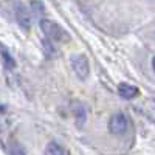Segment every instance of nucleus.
Segmentation results:
<instances>
[{
  "mask_svg": "<svg viewBox=\"0 0 155 155\" xmlns=\"http://www.w3.org/2000/svg\"><path fill=\"white\" fill-rule=\"evenodd\" d=\"M127 127H129V120L123 112L112 115V118L109 120V130L113 135H124Z\"/></svg>",
  "mask_w": 155,
  "mask_h": 155,
  "instance_id": "obj_3",
  "label": "nucleus"
},
{
  "mask_svg": "<svg viewBox=\"0 0 155 155\" xmlns=\"http://www.w3.org/2000/svg\"><path fill=\"white\" fill-rule=\"evenodd\" d=\"M41 30L44 31V34L48 39H51V41H54V42H67L70 39L68 33L62 27H59V23L50 20V19H42L41 20Z\"/></svg>",
  "mask_w": 155,
  "mask_h": 155,
  "instance_id": "obj_1",
  "label": "nucleus"
},
{
  "mask_svg": "<svg viewBox=\"0 0 155 155\" xmlns=\"http://www.w3.org/2000/svg\"><path fill=\"white\" fill-rule=\"evenodd\" d=\"M118 93H120V96L124 98V99H134V98L138 96L140 90H138V87H135V85H130V84L123 82V84H120V87H118Z\"/></svg>",
  "mask_w": 155,
  "mask_h": 155,
  "instance_id": "obj_6",
  "label": "nucleus"
},
{
  "mask_svg": "<svg viewBox=\"0 0 155 155\" xmlns=\"http://www.w3.org/2000/svg\"><path fill=\"white\" fill-rule=\"evenodd\" d=\"M14 16L17 19V23L23 30H30L31 28V22H33V17H31V12L28 11V8L22 5V3H17L14 5Z\"/></svg>",
  "mask_w": 155,
  "mask_h": 155,
  "instance_id": "obj_4",
  "label": "nucleus"
},
{
  "mask_svg": "<svg viewBox=\"0 0 155 155\" xmlns=\"http://www.w3.org/2000/svg\"><path fill=\"white\" fill-rule=\"evenodd\" d=\"M6 110V107L3 106V104H0V113H2V112H5Z\"/></svg>",
  "mask_w": 155,
  "mask_h": 155,
  "instance_id": "obj_10",
  "label": "nucleus"
},
{
  "mask_svg": "<svg viewBox=\"0 0 155 155\" xmlns=\"http://www.w3.org/2000/svg\"><path fill=\"white\" fill-rule=\"evenodd\" d=\"M0 53H2V59L6 68H14L16 67V61L12 59V56L9 54V51H6L3 47H0Z\"/></svg>",
  "mask_w": 155,
  "mask_h": 155,
  "instance_id": "obj_9",
  "label": "nucleus"
},
{
  "mask_svg": "<svg viewBox=\"0 0 155 155\" xmlns=\"http://www.w3.org/2000/svg\"><path fill=\"white\" fill-rule=\"evenodd\" d=\"M70 64H71V68H73L74 74L79 78L81 81H85L88 78V74H90L88 59L84 54H73L71 59H70Z\"/></svg>",
  "mask_w": 155,
  "mask_h": 155,
  "instance_id": "obj_2",
  "label": "nucleus"
},
{
  "mask_svg": "<svg viewBox=\"0 0 155 155\" xmlns=\"http://www.w3.org/2000/svg\"><path fill=\"white\" fill-rule=\"evenodd\" d=\"M71 110H73V116H74V123H76V127L78 129H82L85 126V121H87V109L82 102L76 101L73 102L71 106Z\"/></svg>",
  "mask_w": 155,
  "mask_h": 155,
  "instance_id": "obj_5",
  "label": "nucleus"
},
{
  "mask_svg": "<svg viewBox=\"0 0 155 155\" xmlns=\"http://www.w3.org/2000/svg\"><path fill=\"white\" fill-rule=\"evenodd\" d=\"M45 155H67V152L59 143L51 141V143H48L47 147H45Z\"/></svg>",
  "mask_w": 155,
  "mask_h": 155,
  "instance_id": "obj_7",
  "label": "nucleus"
},
{
  "mask_svg": "<svg viewBox=\"0 0 155 155\" xmlns=\"http://www.w3.org/2000/svg\"><path fill=\"white\" fill-rule=\"evenodd\" d=\"M53 2H56V3H58V0H53Z\"/></svg>",
  "mask_w": 155,
  "mask_h": 155,
  "instance_id": "obj_12",
  "label": "nucleus"
},
{
  "mask_svg": "<svg viewBox=\"0 0 155 155\" xmlns=\"http://www.w3.org/2000/svg\"><path fill=\"white\" fill-rule=\"evenodd\" d=\"M8 153L9 155H27V150H25V147L22 144H19L17 141H9Z\"/></svg>",
  "mask_w": 155,
  "mask_h": 155,
  "instance_id": "obj_8",
  "label": "nucleus"
},
{
  "mask_svg": "<svg viewBox=\"0 0 155 155\" xmlns=\"http://www.w3.org/2000/svg\"><path fill=\"white\" fill-rule=\"evenodd\" d=\"M152 68H153V71H155V56L152 58Z\"/></svg>",
  "mask_w": 155,
  "mask_h": 155,
  "instance_id": "obj_11",
  "label": "nucleus"
}]
</instances>
